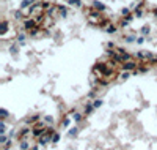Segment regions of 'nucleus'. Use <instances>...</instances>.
Wrapping results in <instances>:
<instances>
[{
	"instance_id": "nucleus-1",
	"label": "nucleus",
	"mask_w": 157,
	"mask_h": 150,
	"mask_svg": "<svg viewBox=\"0 0 157 150\" xmlns=\"http://www.w3.org/2000/svg\"><path fill=\"white\" fill-rule=\"evenodd\" d=\"M135 67H137L135 62H124V63H122V68H124V70H134Z\"/></svg>"
},
{
	"instance_id": "nucleus-2",
	"label": "nucleus",
	"mask_w": 157,
	"mask_h": 150,
	"mask_svg": "<svg viewBox=\"0 0 157 150\" xmlns=\"http://www.w3.org/2000/svg\"><path fill=\"white\" fill-rule=\"evenodd\" d=\"M28 5H31V0H24V3H22V7H28Z\"/></svg>"
},
{
	"instance_id": "nucleus-3",
	"label": "nucleus",
	"mask_w": 157,
	"mask_h": 150,
	"mask_svg": "<svg viewBox=\"0 0 157 150\" xmlns=\"http://www.w3.org/2000/svg\"><path fill=\"white\" fill-rule=\"evenodd\" d=\"M100 104H102V101H100V100H96V101H94V108H99Z\"/></svg>"
},
{
	"instance_id": "nucleus-4",
	"label": "nucleus",
	"mask_w": 157,
	"mask_h": 150,
	"mask_svg": "<svg viewBox=\"0 0 157 150\" xmlns=\"http://www.w3.org/2000/svg\"><path fill=\"white\" fill-rule=\"evenodd\" d=\"M74 120H75V122L80 120V114H74Z\"/></svg>"
}]
</instances>
